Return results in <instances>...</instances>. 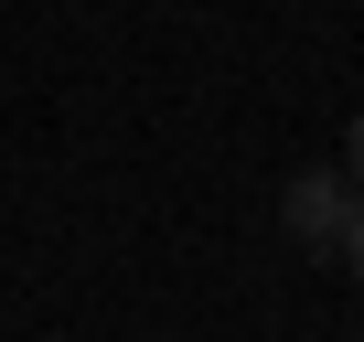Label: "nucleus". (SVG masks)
<instances>
[{
    "label": "nucleus",
    "mask_w": 364,
    "mask_h": 342,
    "mask_svg": "<svg viewBox=\"0 0 364 342\" xmlns=\"http://www.w3.org/2000/svg\"><path fill=\"white\" fill-rule=\"evenodd\" d=\"M343 204H353V182H343V171H289V193H279V225H289L300 246H332Z\"/></svg>",
    "instance_id": "1"
},
{
    "label": "nucleus",
    "mask_w": 364,
    "mask_h": 342,
    "mask_svg": "<svg viewBox=\"0 0 364 342\" xmlns=\"http://www.w3.org/2000/svg\"><path fill=\"white\" fill-rule=\"evenodd\" d=\"M332 246H343V257H353V278H364V193L343 204V225H332Z\"/></svg>",
    "instance_id": "2"
},
{
    "label": "nucleus",
    "mask_w": 364,
    "mask_h": 342,
    "mask_svg": "<svg viewBox=\"0 0 364 342\" xmlns=\"http://www.w3.org/2000/svg\"><path fill=\"white\" fill-rule=\"evenodd\" d=\"M343 182H353V193H364V118H353V128H343Z\"/></svg>",
    "instance_id": "3"
}]
</instances>
